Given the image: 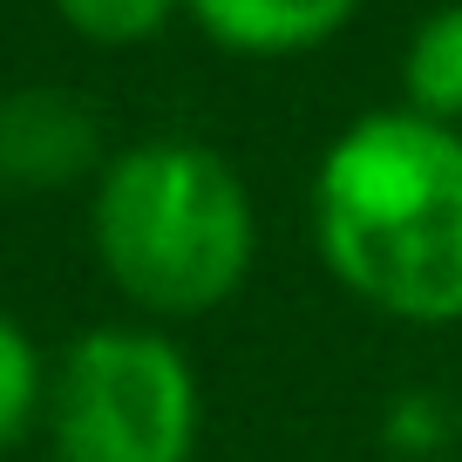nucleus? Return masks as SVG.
<instances>
[{
    "label": "nucleus",
    "mask_w": 462,
    "mask_h": 462,
    "mask_svg": "<svg viewBox=\"0 0 462 462\" xmlns=\"http://www.w3.org/2000/svg\"><path fill=\"white\" fill-rule=\"evenodd\" d=\"M319 252L394 319H462V136L415 109L361 116L313 184Z\"/></svg>",
    "instance_id": "obj_1"
},
{
    "label": "nucleus",
    "mask_w": 462,
    "mask_h": 462,
    "mask_svg": "<svg viewBox=\"0 0 462 462\" xmlns=\"http://www.w3.org/2000/svg\"><path fill=\"white\" fill-rule=\"evenodd\" d=\"M96 252L143 313H211L252 265L245 184L198 143H143L102 177Z\"/></svg>",
    "instance_id": "obj_2"
},
{
    "label": "nucleus",
    "mask_w": 462,
    "mask_h": 462,
    "mask_svg": "<svg viewBox=\"0 0 462 462\" xmlns=\"http://www.w3.org/2000/svg\"><path fill=\"white\" fill-rule=\"evenodd\" d=\"M48 421L61 462H190L198 381L171 340L102 327L69 346Z\"/></svg>",
    "instance_id": "obj_3"
},
{
    "label": "nucleus",
    "mask_w": 462,
    "mask_h": 462,
    "mask_svg": "<svg viewBox=\"0 0 462 462\" xmlns=\"http://www.w3.org/2000/svg\"><path fill=\"white\" fill-rule=\"evenodd\" d=\"M96 150V123L69 96H7L0 102V184H61Z\"/></svg>",
    "instance_id": "obj_4"
},
{
    "label": "nucleus",
    "mask_w": 462,
    "mask_h": 462,
    "mask_svg": "<svg viewBox=\"0 0 462 462\" xmlns=\"http://www.w3.org/2000/svg\"><path fill=\"white\" fill-rule=\"evenodd\" d=\"M190 14L225 48L286 55V48H306V42H319V34H333L354 14V0H190Z\"/></svg>",
    "instance_id": "obj_5"
},
{
    "label": "nucleus",
    "mask_w": 462,
    "mask_h": 462,
    "mask_svg": "<svg viewBox=\"0 0 462 462\" xmlns=\"http://www.w3.org/2000/svg\"><path fill=\"white\" fill-rule=\"evenodd\" d=\"M408 102L429 123H456L462 116V7H442L408 48Z\"/></svg>",
    "instance_id": "obj_6"
},
{
    "label": "nucleus",
    "mask_w": 462,
    "mask_h": 462,
    "mask_svg": "<svg viewBox=\"0 0 462 462\" xmlns=\"http://www.w3.org/2000/svg\"><path fill=\"white\" fill-rule=\"evenodd\" d=\"M34 408H42V354H34V340L14 319L0 313V448L21 442Z\"/></svg>",
    "instance_id": "obj_7"
},
{
    "label": "nucleus",
    "mask_w": 462,
    "mask_h": 462,
    "mask_svg": "<svg viewBox=\"0 0 462 462\" xmlns=\"http://www.w3.org/2000/svg\"><path fill=\"white\" fill-rule=\"evenodd\" d=\"M55 7L88 42H143V34L163 28V14H171V0H55Z\"/></svg>",
    "instance_id": "obj_8"
}]
</instances>
